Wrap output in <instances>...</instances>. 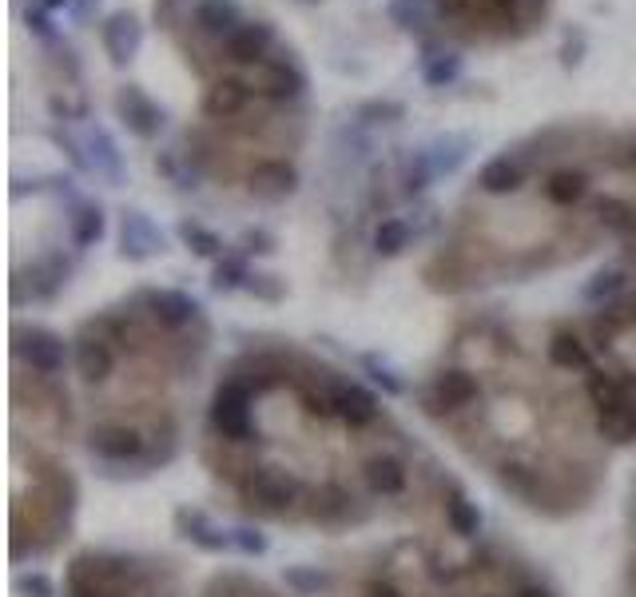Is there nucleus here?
Wrapping results in <instances>:
<instances>
[{"mask_svg": "<svg viewBox=\"0 0 636 597\" xmlns=\"http://www.w3.org/2000/svg\"><path fill=\"white\" fill-rule=\"evenodd\" d=\"M208 419H211V431L220 434V438H227V443H251V438H259V431H255L251 422V387L243 378L220 383V390L211 395Z\"/></svg>", "mask_w": 636, "mask_h": 597, "instance_id": "nucleus-1", "label": "nucleus"}, {"mask_svg": "<svg viewBox=\"0 0 636 597\" xmlns=\"http://www.w3.org/2000/svg\"><path fill=\"white\" fill-rule=\"evenodd\" d=\"M239 494L247 506H259L267 514H286L291 506H298L303 482L295 475L279 470V466H251L239 482Z\"/></svg>", "mask_w": 636, "mask_h": 597, "instance_id": "nucleus-2", "label": "nucleus"}, {"mask_svg": "<svg viewBox=\"0 0 636 597\" xmlns=\"http://www.w3.org/2000/svg\"><path fill=\"white\" fill-rule=\"evenodd\" d=\"M12 351L40 378H56L68 363V343L48 327H16L12 331Z\"/></svg>", "mask_w": 636, "mask_h": 597, "instance_id": "nucleus-3", "label": "nucleus"}, {"mask_svg": "<svg viewBox=\"0 0 636 597\" xmlns=\"http://www.w3.org/2000/svg\"><path fill=\"white\" fill-rule=\"evenodd\" d=\"M116 116H120L123 128H128L136 140H148V144L164 132V124H167V112L160 108L140 84H123V89L116 92Z\"/></svg>", "mask_w": 636, "mask_h": 597, "instance_id": "nucleus-4", "label": "nucleus"}, {"mask_svg": "<svg viewBox=\"0 0 636 597\" xmlns=\"http://www.w3.org/2000/svg\"><path fill=\"white\" fill-rule=\"evenodd\" d=\"M89 450L104 463H140L148 454V438L132 422H99L89 431Z\"/></svg>", "mask_w": 636, "mask_h": 597, "instance_id": "nucleus-5", "label": "nucleus"}, {"mask_svg": "<svg viewBox=\"0 0 636 597\" xmlns=\"http://www.w3.org/2000/svg\"><path fill=\"white\" fill-rule=\"evenodd\" d=\"M167 251L164 232L152 223V215L140 208H123L120 211V259L128 264H148L155 255Z\"/></svg>", "mask_w": 636, "mask_h": 597, "instance_id": "nucleus-6", "label": "nucleus"}, {"mask_svg": "<svg viewBox=\"0 0 636 597\" xmlns=\"http://www.w3.org/2000/svg\"><path fill=\"white\" fill-rule=\"evenodd\" d=\"M251 89L255 96L286 104V99H298L307 92V72L295 60H263V65L251 68Z\"/></svg>", "mask_w": 636, "mask_h": 597, "instance_id": "nucleus-7", "label": "nucleus"}, {"mask_svg": "<svg viewBox=\"0 0 636 597\" xmlns=\"http://www.w3.org/2000/svg\"><path fill=\"white\" fill-rule=\"evenodd\" d=\"M72 363H76V375L89 383V387H99L108 383L111 371H116V347H111L108 335H99L96 327H84L72 347Z\"/></svg>", "mask_w": 636, "mask_h": 597, "instance_id": "nucleus-8", "label": "nucleus"}, {"mask_svg": "<svg viewBox=\"0 0 636 597\" xmlns=\"http://www.w3.org/2000/svg\"><path fill=\"white\" fill-rule=\"evenodd\" d=\"M99 45H104V52H108V60L116 68L132 65L136 56H140V48H143L140 16H136V12H128V9L111 12L108 21L99 24Z\"/></svg>", "mask_w": 636, "mask_h": 597, "instance_id": "nucleus-9", "label": "nucleus"}, {"mask_svg": "<svg viewBox=\"0 0 636 597\" xmlns=\"http://www.w3.org/2000/svg\"><path fill=\"white\" fill-rule=\"evenodd\" d=\"M247 191L263 203H283L298 191V167L291 160H259V164L247 172Z\"/></svg>", "mask_w": 636, "mask_h": 597, "instance_id": "nucleus-10", "label": "nucleus"}, {"mask_svg": "<svg viewBox=\"0 0 636 597\" xmlns=\"http://www.w3.org/2000/svg\"><path fill=\"white\" fill-rule=\"evenodd\" d=\"M68 276H72V264H68L60 251H48L40 255L33 267H24V271H16V279H12V288H24L28 283V298L33 303H48V298H56L60 291H64Z\"/></svg>", "mask_w": 636, "mask_h": 597, "instance_id": "nucleus-11", "label": "nucleus"}, {"mask_svg": "<svg viewBox=\"0 0 636 597\" xmlns=\"http://www.w3.org/2000/svg\"><path fill=\"white\" fill-rule=\"evenodd\" d=\"M271 45H274V24L243 21L239 28L223 40V56H227V65H235V68H255L267 60Z\"/></svg>", "mask_w": 636, "mask_h": 597, "instance_id": "nucleus-12", "label": "nucleus"}, {"mask_svg": "<svg viewBox=\"0 0 636 597\" xmlns=\"http://www.w3.org/2000/svg\"><path fill=\"white\" fill-rule=\"evenodd\" d=\"M143 307H148V315H152L164 331H184V327H191V323L199 319V303L191 295H184V291H172V288H152L143 291Z\"/></svg>", "mask_w": 636, "mask_h": 597, "instance_id": "nucleus-13", "label": "nucleus"}, {"mask_svg": "<svg viewBox=\"0 0 636 597\" xmlns=\"http://www.w3.org/2000/svg\"><path fill=\"white\" fill-rule=\"evenodd\" d=\"M172 522H176L179 538H184V542H191L196 550H203V553H227L231 550V530L215 526V522H211L203 510L179 506Z\"/></svg>", "mask_w": 636, "mask_h": 597, "instance_id": "nucleus-14", "label": "nucleus"}, {"mask_svg": "<svg viewBox=\"0 0 636 597\" xmlns=\"http://www.w3.org/2000/svg\"><path fill=\"white\" fill-rule=\"evenodd\" d=\"M251 96H255L251 80L220 77L208 89V96H203V116H208V120H235V116H243V108L251 104Z\"/></svg>", "mask_w": 636, "mask_h": 597, "instance_id": "nucleus-15", "label": "nucleus"}, {"mask_svg": "<svg viewBox=\"0 0 636 597\" xmlns=\"http://www.w3.org/2000/svg\"><path fill=\"white\" fill-rule=\"evenodd\" d=\"M239 24H243V12L235 0H196V9H191V28L199 36H208V40H220V45Z\"/></svg>", "mask_w": 636, "mask_h": 597, "instance_id": "nucleus-16", "label": "nucleus"}, {"mask_svg": "<svg viewBox=\"0 0 636 597\" xmlns=\"http://www.w3.org/2000/svg\"><path fill=\"white\" fill-rule=\"evenodd\" d=\"M84 148H89V160L96 167V176H104L111 188L123 184V152L116 144V136L104 128V124H92L89 136H84Z\"/></svg>", "mask_w": 636, "mask_h": 597, "instance_id": "nucleus-17", "label": "nucleus"}, {"mask_svg": "<svg viewBox=\"0 0 636 597\" xmlns=\"http://www.w3.org/2000/svg\"><path fill=\"white\" fill-rule=\"evenodd\" d=\"M334 419H342L346 426H370L378 419V398L370 395L366 387L358 383H339L334 387Z\"/></svg>", "mask_w": 636, "mask_h": 597, "instance_id": "nucleus-18", "label": "nucleus"}, {"mask_svg": "<svg viewBox=\"0 0 636 597\" xmlns=\"http://www.w3.org/2000/svg\"><path fill=\"white\" fill-rule=\"evenodd\" d=\"M478 188L485 196H514L526 188V164L517 155H494L490 164L478 172Z\"/></svg>", "mask_w": 636, "mask_h": 597, "instance_id": "nucleus-19", "label": "nucleus"}, {"mask_svg": "<svg viewBox=\"0 0 636 597\" xmlns=\"http://www.w3.org/2000/svg\"><path fill=\"white\" fill-rule=\"evenodd\" d=\"M363 478L378 497H398L410 482L407 466H402V458H394V454H370L363 463Z\"/></svg>", "mask_w": 636, "mask_h": 597, "instance_id": "nucleus-20", "label": "nucleus"}, {"mask_svg": "<svg viewBox=\"0 0 636 597\" xmlns=\"http://www.w3.org/2000/svg\"><path fill=\"white\" fill-rule=\"evenodd\" d=\"M478 378L470 375V371H461V366H446V371H438V378H434V395H438V402L446 410H461L470 407L473 398H478Z\"/></svg>", "mask_w": 636, "mask_h": 597, "instance_id": "nucleus-21", "label": "nucleus"}, {"mask_svg": "<svg viewBox=\"0 0 636 597\" xmlns=\"http://www.w3.org/2000/svg\"><path fill=\"white\" fill-rule=\"evenodd\" d=\"M497 478H502L505 490H514L517 497H526V502L533 510L549 506V494H545V482H541V470H533V466H526V463H502Z\"/></svg>", "mask_w": 636, "mask_h": 597, "instance_id": "nucleus-22", "label": "nucleus"}, {"mask_svg": "<svg viewBox=\"0 0 636 597\" xmlns=\"http://www.w3.org/2000/svg\"><path fill=\"white\" fill-rule=\"evenodd\" d=\"M354 514V494L339 482H327V487H318L310 494V518L315 522H330V526H339V522H351Z\"/></svg>", "mask_w": 636, "mask_h": 597, "instance_id": "nucleus-23", "label": "nucleus"}, {"mask_svg": "<svg viewBox=\"0 0 636 597\" xmlns=\"http://www.w3.org/2000/svg\"><path fill=\"white\" fill-rule=\"evenodd\" d=\"M589 188H592L589 172H581V167H561V172H553L545 179V199L557 203V208H577L589 196Z\"/></svg>", "mask_w": 636, "mask_h": 597, "instance_id": "nucleus-24", "label": "nucleus"}, {"mask_svg": "<svg viewBox=\"0 0 636 597\" xmlns=\"http://www.w3.org/2000/svg\"><path fill=\"white\" fill-rule=\"evenodd\" d=\"M545 351H549V363L557 366V371H589L592 366L589 347H585V339L577 331H553Z\"/></svg>", "mask_w": 636, "mask_h": 597, "instance_id": "nucleus-25", "label": "nucleus"}, {"mask_svg": "<svg viewBox=\"0 0 636 597\" xmlns=\"http://www.w3.org/2000/svg\"><path fill=\"white\" fill-rule=\"evenodd\" d=\"M68 232H72V244L80 251H89L104 239L108 232V220H104V208L99 203H89V199H80L76 208H72V220H68Z\"/></svg>", "mask_w": 636, "mask_h": 597, "instance_id": "nucleus-26", "label": "nucleus"}, {"mask_svg": "<svg viewBox=\"0 0 636 597\" xmlns=\"http://www.w3.org/2000/svg\"><path fill=\"white\" fill-rule=\"evenodd\" d=\"M597 434L616 446L636 443V402L633 398H625V402H616V407H609V410H597Z\"/></svg>", "mask_w": 636, "mask_h": 597, "instance_id": "nucleus-27", "label": "nucleus"}, {"mask_svg": "<svg viewBox=\"0 0 636 597\" xmlns=\"http://www.w3.org/2000/svg\"><path fill=\"white\" fill-rule=\"evenodd\" d=\"M410 239H414V227L407 220H398V215H386V220L374 223L370 247L378 259H398L410 247Z\"/></svg>", "mask_w": 636, "mask_h": 597, "instance_id": "nucleus-28", "label": "nucleus"}, {"mask_svg": "<svg viewBox=\"0 0 636 597\" xmlns=\"http://www.w3.org/2000/svg\"><path fill=\"white\" fill-rule=\"evenodd\" d=\"M441 506H446V526H450L458 538H478V534H482V510L473 506L458 487L446 490V502H441Z\"/></svg>", "mask_w": 636, "mask_h": 597, "instance_id": "nucleus-29", "label": "nucleus"}, {"mask_svg": "<svg viewBox=\"0 0 636 597\" xmlns=\"http://www.w3.org/2000/svg\"><path fill=\"white\" fill-rule=\"evenodd\" d=\"M247 279H251V267H247V255L243 251L220 255L215 267H211V291H220V295H231V291L247 288Z\"/></svg>", "mask_w": 636, "mask_h": 597, "instance_id": "nucleus-30", "label": "nucleus"}, {"mask_svg": "<svg viewBox=\"0 0 636 597\" xmlns=\"http://www.w3.org/2000/svg\"><path fill=\"white\" fill-rule=\"evenodd\" d=\"M473 140L461 132H446L438 136L434 144H429V160H434V167H438V176H454L461 164H466V155H470Z\"/></svg>", "mask_w": 636, "mask_h": 597, "instance_id": "nucleus-31", "label": "nucleus"}, {"mask_svg": "<svg viewBox=\"0 0 636 597\" xmlns=\"http://www.w3.org/2000/svg\"><path fill=\"white\" fill-rule=\"evenodd\" d=\"M461 68H466V60H461L458 52H434V48H426V56H422V80H426V89H450L454 80L461 77Z\"/></svg>", "mask_w": 636, "mask_h": 597, "instance_id": "nucleus-32", "label": "nucleus"}, {"mask_svg": "<svg viewBox=\"0 0 636 597\" xmlns=\"http://www.w3.org/2000/svg\"><path fill=\"white\" fill-rule=\"evenodd\" d=\"M438 176V167L429 160V148H417L402 160V172H398V184H402V196H422L429 188V179Z\"/></svg>", "mask_w": 636, "mask_h": 597, "instance_id": "nucleus-33", "label": "nucleus"}, {"mask_svg": "<svg viewBox=\"0 0 636 597\" xmlns=\"http://www.w3.org/2000/svg\"><path fill=\"white\" fill-rule=\"evenodd\" d=\"M176 235H179V244H184L191 255H199V259H220V255H227L223 251L220 235L211 232V227H203V223H196V220H179Z\"/></svg>", "mask_w": 636, "mask_h": 597, "instance_id": "nucleus-34", "label": "nucleus"}, {"mask_svg": "<svg viewBox=\"0 0 636 597\" xmlns=\"http://www.w3.org/2000/svg\"><path fill=\"white\" fill-rule=\"evenodd\" d=\"M625 288H628L625 271H621V267H604V271H597V276L581 288V298L589 307H604V303H613L616 295H625Z\"/></svg>", "mask_w": 636, "mask_h": 597, "instance_id": "nucleus-35", "label": "nucleus"}, {"mask_svg": "<svg viewBox=\"0 0 636 597\" xmlns=\"http://www.w3.org/2000/svg\"><path fill=\"white\" fill-rule=\"evenodd\" d=\"M597 220H601L604 232L625 235V232H633V227H636V208L628 203V199L604 196L601 203H597Z\"/></svg>", "mask_w": 636, "mask_h": 597, "instance_id": "nucleus-36", "label": "nucleus"}, {"mask_svg": "<svg viewBox=\"0 0 636 597\" xmlns=\"http://www.w3.org/2000/svg\"><path fill=\"white\" fill-rule=\"evenodd\" d=\"M358 366H363L366 375H370V383L374 387H382V395H390V398H398V395H407V383L398 378V371L390 363H382L378 354H363L358 359Z\"/></svg>", "mask_w": 636, "mask_h": 597, "instance_id": "nucleus-37", "label": "nucleus"}, {"mask_svg": "<svg viewBox=\"0 0 636 597\" xmlns=\"http://www.w3.org/2000/svg\"><path fill=\"white\" fill-rule=\"evenodd\" d=\"M407 116V104L402 99H363L354 108V120L358 124H398Z\"/></svg>", "mask_w": 636, "mask_h": 597, "instance_id": "nucleus-38", "label": "nucleus"}, {"mask_svg": "<svg viewBox=\"0 0 636 597\" xmlns=\"http://www.w3.org/2000/svg\"><path fill=\"white\" fill-rule=\"evenodd\" d=\"M247 295L263 298V303H283L286 298V279L274 276V271H251V279H247Z\"/></svg>", "mask_w": 636, "mask_h": 597, "instance_id": "nucleus-39", "label": "nucleus"}, {"mask_svg": "<svg viewBox=\"0 0 636 597\" xmlns=\"http://www.w3.org/2000/svg\"><path fill=\"white\" fill-rule=\"evenodd\" d=\"M283 582L291 589H295V594H303V597L322 594V589L330 586L327 574H318V570H307V565H286V570H283Z\"/></svg>", "mask_w": 636, "mask_h": 597, "instance_id": "nucleus-40", "label": "nucleus"}, {"mask_svg": "<svg viewBox=\"0 0 636 597\" xmlns=\"http://www.w3.org/2000/svg\"><path fill=\"white\" fill-rule=\"evenodd\" d=\"M48 140H52V144L68 155V164L76 167L80 176H92V172H96V167H92V160H89V152H84V144H80L76 136H68V132H60V128H52V132H48Z\"/></svg>", "mask_w": 636, "mask_h": 597, "instance_id": "nucleus-41", "label": "nucleus"}, {"mask_svg": "<svg viewBox=\"0 0 636 597\" xmlns=\"http://www.w3.org/2000/svg\"><path fill=\"white\" fill-rule=\"evenodd\" d=\"M231 550L243 553V558H263L271 550L267 534H259L255 526H231Z\"/></svg>", "mask_w": 636, "mask_h": 597, "instance_id": "nucleus-42", "label": "nucleus"}, {"mask_svg": "<svg viewBox=\"0 0 636 597\" xmlns=\"http://www.w3.org/2000/svg\"><path fill=\"white\" fill-rule=\"evenodd\" d=\"M24 28H28L45 48L60 40V33H56V24H52V12L40 9V4H28V9H24Z\"/></svg>", "mask_w": 636, "mask_h": 597, "instance_id": "nucleus-43", "label": "nucleus"}, {"mask_svg": "<svg viewBox=\"0 0 636 597\" xmlns=\"http://www.w3.org/2000/svg\"><path fill=\"white\" fill-rule=\"evenodd\" d=\"M155 172H164L176 188H196V179H199V167H179V160L172 152L155 155Z\"/></svg>", "mask_w": 636, "mask_h": 597, "instance_id": "nucleus-44", "label": "nucleus"}, {"mask_svg": "<svg viewBox=\"0 0 636 597\" xmlns=\"http://www.w3.org/2000/svg\"><path fill=\"white\" fill-rule=\"evenodd\" d=\"M298 398H303V410H307L310 419H334V390L303 387L298 390Z\"/></svg>", "mask_w": 636, "mask_h": 597, "instance_id": "nucleus-45", "label": "nucleus"}, {"mask_svg": "<svg viewBox=\"0 0 636 597\" xmlns=\"http://www.w3.org/2000/svg\"><path fill=\"white\" fill-rule=\"evenodd\" d=\"M239 251L243 255H274L279 251V239H274L267 227H247V232L239 235Z\"/></svg>", "mask_w": 636, "mask_h": 597, "instance_id": "nucleus-46", "label": "nucleus"}, {"mask_svg": "<svg viewBox=\"0 0 636 597\" xmlns=\"http://www.w3.org/2000/svg\"><path fill=\"white\" fill-rule=\"evenodd\" d=\"M585 48H589V36L581 28H569L565 40H561V68H581Z\"/></svg>", "mask_w": 636, "mask_h": 597, "instance_id": "nucleus-47", "label": "nucleus"}, {"mask_svg": "<svg viewBox=\"0 0 636 597\" xmlns=\"http://www.w3.org/2000/svg\"><path fill=\"white\" fill-rule=\"evenodd\" d=\"M12 589L21 597H56V582L48 574H21L12 582Z\"/></svg>", "mask_w": 636, "mask_h": 597, "instance_id": "nucleus-48", "label": "nucleus"}, {"mask_svg": "<svg viewBox=\"0 0 636 597\" xmlns=\"http://www.w3.org/2000/svg\"><path fill=\"white\" fill-rule=\"evenodd\" d=\"M48 112H52V120H84L89 116V104H68L60 96H48Z\"/></svg>", "mask_w": 636, "mask_h": 597, "instance_id": "nucleus-49", "label": "nucleus"}, {"mask_svg": "<svg viewBox=\"0 0 636 597\" xmlns=\"http://www.w3.org/2000/svg\"><path fill=\"white\" fill-rule=\"evenodd\" d=\"M179 9H184V0H155V9H152L155 24H160V28H172Z\"/></svg>", "mask_w": 636, "mask_h": 597, "instance_id": "nucleus-50", "label": "nucleus"}, {"mask_svg": "<svg viewBox=\"0 0 636 597\" xmlns=\"http://www.w3.org/2000/svg\"><path fill=\"white\" fill-rule=\"evenodd\" d=\"M366 597H407L402 589L394 586V582H386V577H374V582H366Z\"/></svg>", "mask_w": 636, "mask_h": 597, "instance_id": "nucleus-51", "label": "nucleus"}, {"mask_svg": "<svg viewBox=\"0 0 636 597\" xmlns=\"http://www.w3.org/2000/svg\"><path fill=\"white\" fill-rule=\"evenodd\" d=\"M517 597H553L549 589H541V586H521L517 589Z\"/></svg>", "mask_w": 636, "mask_h": 597, "instance_id": "nucleus-52", "label": "nucleus"}, {"mask_svg": "<svg viewBox=\"0 0 636 597\" xmlns=\"http://www.w3.org/2000/svg\"><path fill=\"white\" fill-rule=\"evenodd\" d=\"M36 4H40V9H48V12H60V9H68L72 0H36Z\"/></svg>", "mask_w": 636, "mask_h": 597, "instance_id": "nucleus-53", "label": "nucleus"}, {"mask_svg": "<svg viewBox=\"0 0 636 597\" xmlns=\"http://www.w3.org/2000/svg\"><path fill=\"white\" fill-rule=\"evenodd\" d=\"M628 577H633V586H636V558H633V570H628Z\"/></svg>", "mask_w": 636, "mask_h": 597, "instance_id": "nucleus-54", "label": "nucleus"}, {"mask_svg": "<svg viewBox=\"0 0 636 597\" xmlns=\"http://www.w3.org/2000/svg\"><path fill=\"white\" fill-rule=\"evenodd\" d=\"M303 4H318V0H303Z\"/></svg>", "mask_w": 636, "mask_h": 597, "instance_id": "nucleus-55", "label": "nucleus"}]
</instances>
